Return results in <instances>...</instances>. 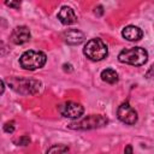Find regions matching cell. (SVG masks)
I'll return each instance as SVG.
<instances>
[{
    "label": "cell",
    "mask_w": 154,
    "mask_h": 154,
    "mask_svg": "<svg viewBox=\"0 0 154 154\" xmlns=\"http://www.w3.org/2000/svg\"><path fill=\"white\" fill-rule=\"evenodd\" d=\"M118 60L124 64H129L134 66H142L148 60V53L142 47L123 49L118 55Z\"/></svg>",
    "instance_id": "1"
},
{
    "label": "cell",
    "mask_w": 154,
    "mask_h": 154,
    "mask_svg": "<svg viewBox=\"0 0 154 154\" xmlns=\"http://www.w3.org/2000/svg\"><path fill=\"white\" fill-rule=\"evenodd\" d=\"M83 53L87 58H89L90 60H94V61H100L102 60L103 58L107 57L108 54V48H107V45L99 37L96 38H91L89 40L84 48H83Z\"/></svg>",
    "instance_id": "2"
},
{
    "label": "cell",
    "mask_w": 154,
    "mask_h": 154,
    "mask_svg": "<svg viewBox=\"0 0 154 154\" xmlns=\"http://www.w3.org/2000/svg\"><path fill=\"white\" fill-rule=\"evenodd\" d=\"M46 60H47V57L43 52L30 49V51L24 52L20 55L19 64L23 69L29 70V71H34V70L42 67L46 64Z\"/></svg>",
    "instance_id": "3"
},
{
    "label": "cell",
    "mask_w": 154,
    "mask_h": 154,
    "mask_svg": "<svg viewBox=\"0 0 154 154\" xmlns=\"http://www.w3.org/2000/svg\"><path fill=\"white\" fill-rule=\"evenodd\" d=\"M107 118L100 114H90L81 120H77L75 123H71L69 125L70 129H75V130H90V129H96V128H101L103 125L107 124Z\"/></svg>",
    "instance_id": "4"
},
{
    "label": "cell",
    "mask_w": 154,
    "mask_h": 154,
    "mask_svg": "<svg viewBox=\"0 0 154 154\" xmlns=\"http://www.w3.org/2000/svg\"><path fill=\"white\" fill-rule=\"evenodd\" d=\"M10 87L20 94H36L41 88V82L26 78H11Z\"/></svg>",
    "instance_id": "5"
},
{
    "label": "cell",
    "mask_w": 154,
    "mask_h": 154,
    "mask_svg": "<svg viewBox=\"0 0 154 154\" xmlns=\"http://www.w3.org/2000/svg\"><path fill=\"white\" fill-rule=\"evenodd\" d=\"M58 111L59 113L65 117V118H71V119H77L79 118L83 112H84V108L81 103L78 102H73V101H67V102H64L63 105H60L58 107Z\"/></svg>",
    "instance_id": "6"
},
{
    "label": "cell",
    "mask_w": 154,
    "mask_h": 154,
    "mask_svg": "<svg viewBox=\"0 0 154 154\" xmlns=\"http://www.w3.org/2000/svg\"><path fill=\"white\" fill-rule=\"evenodd\" d=\"M117 117L120 122L128 125H134L137 122V112L129 105V102H123L119 105L117 109Z\"/></svg>",
    "instance_id": "7"
},
{
    "label": "cell",
    "mask_w": 154,
    "mask_h": 154,
    "mask_svg": "<svg viewBox=\"0 0 154 154\" xmlns=\"http://www.w3.org/2000/svg\"><path fill=\"white\" fill-rule=\"evenodd\" d=\"M30 40V30L22 25V26H17L13 29L12 34H11V41L16 45H23L25 42H28Z\"/></svg>",
    "instance_id": "8"
},
{
    "label": "cell",
    "mask_w": 154,
    "mask_h": 154,
    "mask_svg": "<svg viewBox=\"0 0 154 154\" xmlns=\"http://www.w3.org/2000/svg\"><path fill=\"white\" fill-rule=\"evenodd\" d=\"M63 38L67 45L76 46V45H81L85 40V36L82 31L77 29H69L63 34Z\"/></svg>",
    "instance_id": "9"
},
{
    "label": "cell",
    "mask_w": 154,
    "mask_h": 154,
    "mask_svg": "<svg viewBox=\"0 0 154 154\" xmlns=\"http://www.w3.org/2000/svg\"><path fill=\"white\" fill-rule=\"evenodd\" d=\"M58 19H59L63 24L70 25V24H73V23L76 22L77 17H76L75 11H73L71 7H69V6H63V7L60 8L59 13H58Z\"/></svg>",
    "instance_id": "10"
},
{
    "label": "cell",
    "mask_w": 154,
    "mask_h": 154,
    "mask_svg": "<svg viewBox=\"0 0 154 154\" xmlns=\"http://www.w3.org/2000/svg\"><path fill=\"white\" fill-rule=\"evenodd\" d=\"M122 35L124 38H126L128 41H138L142 38L143 36V31L135 25H128L123 29Z\"/></svg>",
    "instance_id": "11"
},
{
    "label": "cell",
    "mask_w": 154,
    "mask_h": 154,
    "mask_svg": "<svg viewBox=\"0 0 154 154\" xmlns=\"http://www.w3.org/2000/svg\"><path fill=\"white\" fill-rule=\"evenodd\" d=\"M101 79L106 83H109V84H114L118 82V73L116 70L113 69H106L101 72Z\"/></svg>",
    "instance_id": "12"
},
{
    "label": "cell",
    "mask_w": 154,
    "mask_h": 154,
    "mask_svg": "<svg viewBox=\"0 0 154 154\" xmlns=\"http://www.w3.org/2000/svg\"><path fill=\"white\" fill-rule=\"evenodd\" d=\"M69 150V147H65V146H53L51 147L47 153H64V152H67Z\"/></svg>",
    "instance_id": "13"
},
{
    "label": "cell",
    "mask_w": 154,
    "mask_h": 154,
    "mask_svg": "<svg viewBox=\"0 0 154 154\" xmlns=\"http://www.w3.org/2000/svg\"><path fill=\"white\" fill-rule=\"evenodd\" d=\"M5 4L11 7V8H19L20 7V4H22V0H5Z\"/></svg>",
    "instance_id": "14"
},
{
    "label": "cell",
    "mask_w": 154,
    "mask_h": 154,
    "mask_svg": "<svg viewBox=\"0 0 154 154\" xmlns=\"http://www.w3.org/2000/svg\"><path fill=\"white\" fill-rule=\"evenodd\" d=\"M4 131L7 132V134H12V132L14 131V122L11 120V122L5 123V125H4Z\"/></svg>",
    "instance_id": "15"
},
{
    "label": "cell",
    "mask_w": 154,
    "mask_h": 154,
    "mask_svg": "<svg viewBox=\"0 0 154 154\" xmlns=\"http://www.w3.org/2000/svg\"><path fill=\"white\" fill-rule=\"evenodd\" d=\"M17 143L20 144V146H26V144L30 143V138H29L28 136H22V137L17 141Z\"/></svg>",
    "instance_id": "16"
},
{
    "label": "cell",
    "mask_w": 154,
    "mask_h": 154,
    "mask_svg": "<svg viewBox=\"0 0 154 154\" xmlns=\"http://www.w3.org/2000/svg\"><path fill=\"white\" fill-rule=\"evenodd\" d=\"M95 10H97V12H99V13H97V14H99V16H100V14H102V13H103V11H102V7H101V6H97V7H96V8H95Z\"/></svg>",
    "instance_id": "17"
},
{
    "label": "cell",
    "mask_w": 154,
    "mask_h": 154,
    "mask_svg": "<svg viewBox=\"0 0 154 154\" xmlns=\"http://www.w3.org/2000/svg\"><path fill=\"white\" fill-rule=\"evenodd\" d=\"M125 152H132L131 147H130V146H129V147H126V148H125Z\"/></svg>",
    "instance_id": "18"
}]
</instances>
